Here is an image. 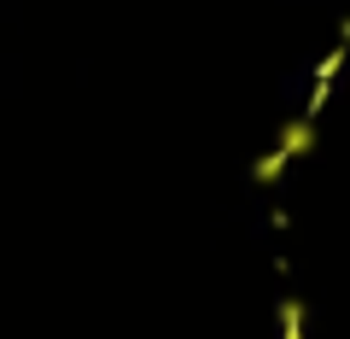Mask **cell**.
Listing matches in <instances>:
<instances>
[{
  "label": "cell",
  "instance_id": "cell-1",
  "mask_svg": "<svg viewBox=\"0 0 350 339\" xmlns=\"http://www.w3.org/2000/svg\"><path fill=\"white\" fill-rule=\"evenodd\" d=\"M310 147H315V123H310V117H292V123L280 129V147H275V152L298 158V152H310Z\"/></svg>",
  "mask_w": 350,
  "mask_h": 339
},
{
  "label": "cell",
  "instance_id": "cell-2",
  "mask_svg": "<svg viewBox=\"0 0 350 339\" xmlns=\"http://www.w3.org/2000/svg\"><path fill=\"white\" fill-rule=\"evenodd\" d=\"M280 170H286V152H262V158L251 164V176H257V181H280Z\"/></svg>",
  "mask_w": 350,
  "mask_h": 339
}]
</instances>
